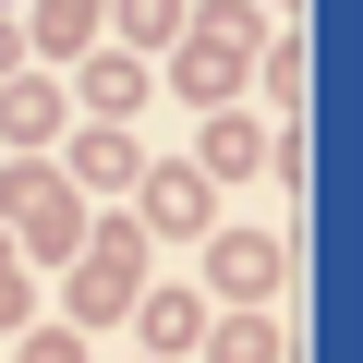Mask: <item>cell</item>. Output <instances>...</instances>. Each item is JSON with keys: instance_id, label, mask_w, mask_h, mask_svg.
<instances>
[{"instance_id": "7", "label": "cell", "mask_w": 363, "mask_h": 363, "mask_svg": "<svg viewBox=\"0 0 363 363\" xmlns=\"http://www.w3.org/2000/svg\"><path fill=\"white\" fill-rule=\"evenodd\" d=\"M97 13H109V0H37V49H61V61H73V49L97 37Z\"/></svg>"}, {"instance_id": "9", "label": "cell", "mask_w": 363, "mask_h": 363, "mask_svg": "<svg viewBox=\"0 0 363 363\" xmlns=\"http://www.w3.org/2000/svg\"><path fill=\"white\" fill-rule=\"evenodd\" d=\"M73 169H85V182H133V145H121V133H109V121H97V133H85V145H73Z\"/></svg>"}, {"instance_id": "11", "label": "cell", "mask_w": 363, "mask_h": 363, "mask_svg": "<svg viewBox=\"0 0 363 363\" xmlns=\"http://www.w3.org/2000/svg\"><path fill=\"white\" fill-rule=\"evenodd\" d=\"M255 157H267L255 121H218V133H206V169H255Z\"/></svg>"}, {"instance_id": "1", "label": "cell", "mask_w": 363, "mask_h": 363, "mask_svg": "<svg viewBox=\"0 0 363 363\" xmlns=\"http://www.w3.org/2000/svg\"><path fill=\"white\" fill-rule=\"evenodd\" d=\"M242 61H255V13H206V25H194V49H182L169 73H182V97H230V85H242Z\"/></svg>"}, {"instance_id": "4", "label": "cell", "mask_w": 363, "mask_h": 363, "mask_svg": "<svg viewBox=\"0 0 363 363\" xmlns=\"http://www.w3.org/2000/svg\"><path fill=\"white\" fill-rule=\"evenodd\" d=\"M145 218L157 230H194L206 218V169H145Z\"/></svg>"}, {"instance_id": "13", "label": "cell", "mask_w": 363, "mask_h": 363, "mask_svg": "<svg viewBox=\"0 0 363 363\" xmlns=\"http://www.w3.org/2000/svg\"><path fill=\"white\" fill-rule=\"evenodd\" d=\"M121 25H133V37H145V49H157V37H169V25H182V0H121Z\"/></svg>"}, {"instance_id": "15", "label": "cell", "mask_w": 363, "mask_h": 363, "mask_svg": "<svg viewBox=\"0 0 363 363\" xmlns=\"http://www.w3.org/2000/svg\"><path fill=\"white\" fill-rule=\"evenodd\" d=\"M25 363H73V351H61V339H37V351H25Z\"/></svg>"}, {"instance_id": "5", "label": "cell", "mask_w": 363, "mask_h": 363, "mask_svg": "<svg viewBox=\"0 0 363 363\" xmlns=\"http://www.w3.org/2000/svg\"><path fill=\"white\" fill-rule=\"evenodd\" d=\"M218 279H230L242 303H255V291H279V242H267V230H230V242H218Z\"/></svg>"}, {"instance_id": "10", "label": "cell", "mask_w": 363, "mask_h": 363, "mask_svg": "<svg viewBox=\"0 0 363 363\" xmlns=\"http://www.w3.org/2000/svg\"><path fill=\"white\" fill-rule=\"evenodd\" d=\"M218 363H279V327H267V315H230V327H218Z\"/></svg>"}, {"instance_id": "14", "label": "cell", "mask_w": 363, "mask_h": 363, "mask_svg": "<svg viewBox=\"0 0 363 363\" xmlns=\"http://www.w3.org/2000/svg\"><path fill=\"white\" fill-rule=\"evenodd\" d=\"M0 315H25V267L13 255H0Z\"/></svg>"}, {"instance_id": "3", "label": "cell", "mask_w": 363, "mask_h": 363, "mask_svg": "<svg viewBox=\"0 0 363 363\" xmlns=\"http://www.w3.org/2000/svg\"><path fill=\"white\" fill-rule=\"evenodd\" d=\"M121 303H133V230H97V255L73 279V315H121Z\"/></svg>"}, {"instance_id": "8", "label": "cell", "mask_w": 363, "mask_h": 363, "mask_svg": "<svg viewBox=\"0 0 363 363\" xmlns=\"http://www.w3.org/2000/svg\"><path fill=\"white\" fill-rule=\"evenodd\" d=\"M49 121H61L49 85H0V133H49Z\"/></svg>"}, {"instance_id": "6", "label": "cell", "mask_w": 363, "mask_h": 363, "mask_svg": "<svg viewBox=\"0 0 363 363\" xmlns=\"http://www.w3.org/2000/svg\"><path fill=\"white\" fill-rule=\"evenodd\" d=\"M133 315H145V339H157V363H169L182 339H194V327H206V303H194V291H145Z\"/></svg>"}, {"instance_id": "2", "label": "cell", "mask_w": 363, "mask_h": 363, "mask_svg": "<svg viewBox=\"0 0 363 363\" xmlns=\"http://www.w3.org/2000/svg\"><path fill=\"white\" fill-rule=\"evenodd\" d=\"M13 218H25L37 255H73V194H61L49 169H13Z\"/></svg>"}, {"instance_id": "12", "label": "cell", "mask_w": 363, "mask_h": 363, "mask_svg": "<svg viewBox=\"0 0 363 363\" xmlns=\"http://www.w3.org/2000/svg\"><path fill=\"white\" fill-rule=\"evenodd\" d=\"M133 85H145L133 61H97V73H85V97H97V109H133Z\"/></svg>"}, {"instance_id": "16", "label": "cell", "mask_w": 363, "mask_h": 363, "mask_svg": "<svg viewBox=\"0 0 363 363\" xmlns=\"http://www.w3.org/2000/svg\"><path fill=\"white\" fill-rule=\"evenodd\" d=\"M13 49H25V37H13V25H0V73H13Z\"/></svg>"}]
</instances>
